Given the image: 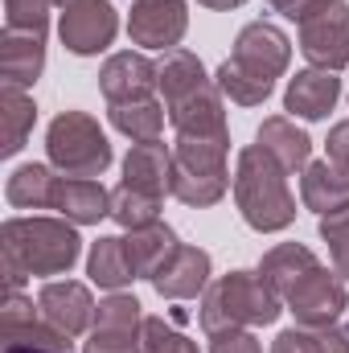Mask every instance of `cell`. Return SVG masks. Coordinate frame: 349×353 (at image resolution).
I'll list each match as a JSON object with an SVG mask.
<instances>
[{"instance_id": "obj_1", "label": "cell", "mask_w": 349, "mask_h": 353, "mask_svg": "<svg viewBox=\"0 0 349 353\" xmlns=\"http://www.w3.org/2000/svg\"><path fill=\"white\" fill-rule=\"evenodd\" d=\"M4 279L8 292H21L29 275H62L79 263L83 243L66 218H8L0 226Z\"/></svg>"}, {"instance_id": "obj_2", "label": "cell", "mask_w": 349, "mask_h": 353, "mask_svg": "<svg viewBox=\"0 0 349 353\" xmlns=\"http://www.w3.org/2000/svg\"><path fill=\"white\" fill-rule=\"evenodd\" d=\"M292 62V41L279 25L271 21H251L235 37V54L218 66L214 83L218 90L239 103V107H259L263 99L275 90V79Z\"/></svg>"}, {"instance_id": "obj_3", "label": "cell", "mask_w": 349, "mask_h": 353, "mask_svg": "<svg viewBox=\"0 0 349 353\" xmlns=\"http://www.w3.org/2000/svg\"><path fill=\"white\" fill-rule=\"evenodd\" d=\"M235 201L251 230L275 234L296 222V197L288 189V173L263 152L259 144H247L235 165Z\"/></svg>"}, {"instance_id": "obj_4", "label": "cell", "mask_w": 349, "mask_h": 353, "mask_svg": "<svg viewBox=\"0 0 349 353\" xmlns=\"http://www.w3.org/2000/svg\"><path fill=\"white\" fill-rule=\"evenodd\" d=\"M283 312V300L271 292V283L259 271H230L218 283L206 288L201 296V329L206 337L230 333V329H255V325H271Z\"/></svg>"}, {"instance_id": "obj_5", "label": "cell", "mask_w": 349, "mask_h": 353, "mask_svg": "<svg viewBox=\"0 0 349 353\" xmlns=\"http://www.w3.org/2000/svg\"><path fill=\"white\" fill-rule=\"evenodd\" d=\"M230 136L218 140H197V136H177L173 140V197L185 205H218L230 189Z\"/></svg>"}, {"instance_id": "obj_6", "label": "cell", "mask_w": 349, "mask_h": 353, "mask_svg": "<svg viewBox=\"0 0 349 353\" xmlns=\"http://www.w3.org/2000/svg\"><path fill=\"white\" fill-rule=\"evenodd\" d=\"M50 165L62 176H103L111 165V140L87 111H62L46 132Z\"/></svg>"}, {"instance_id": "obj_7", "label": "cell", "mask_w": 349, "mask_h": 353, "mask_svg": "<svg viewBox=\"0 0 349 353\" xmlns=\"http://www.w3.org/2000/svg\"><path fill=\"white\" fill-rule=\"evenodd\" d=\"M300 50L317 70H346L349 66V4L325 0L300 21Z\"/></svg>"}, {"instance_id": "obj_8", "label": "cell", "mask_w": 349, "mask_h": 353, "mask_svg": "<svg viewBox=\"0 0 349 353\" xmlns=\"http://www.w3.org/2000/svg\"><path fill=\"white\" fill-rule=\"evenodd\" d=\"M283 308L296 316L300 329H329V325H337V321L346 316L349 292H346V283H341L337 271L317 267V271H308V275L283 296Z\"/></svg>"}, {"instance_id": "obj_9", "label": "cell", "mask_w": 349, "mask_h": 353, "mask_svg": "<svg viewBox=\"0 0 349 353\" xmlns=\"http://www.w3.org/2000/svg\"><path fill=\"white\" fill-rule=\"evenodd\" d=\"M83 353H144V312L128 292H111L90 325V341Z\"/></svg>"}, {"instance_id": "obj_10", "label": "cell", "mask_w": 349, "mask_h": 353, "mask_svg": "<svg viewBox=\"0 0 349 353\" xmlns=\"http://www.w3.org/2000/svg\"><path fill=\"white\" fill-rule=\"evenodd\" d=\"M119 33V17L107 0H74L62 8V21H58V37L70 54L79 58H94L103 54Z\"/></svg>"}, {"instance_id": "obj_11", "label": "cell", "mask_w": 349, "mask_h": 353, "mask_svg": "<svg viewBox=\"0 0 349 353\" xmlns=\"http://www.w3.org/2000/svg\"><path fill=\"white\" fill-rule=\"evenodd\" d=\"M189 29V4L185 0H136L128 17V37L144 50L169 54L181 46Z\"/></svg>"}, {"instance_id": "obj_12", "label": "cell", "mask_w": 349, "mask_h": 353, "mask_svg": "<svg viewBox=\"0 0 349 353\" xmlns=\"http://www.w3.org/2000/svg\"><path fill=\"white\" fill-rule=\"evenodd\" d=\"M37 308H41V316L58 329V333H66L70 341L74 337H83L90 325H94V300H90V288L87 283H79V279H50L41 292H37Z\"/></svg>"}, {"instance_id": "obj_13", "label": "cell", "mask_w": 349, "mask_h": 353, "mask_svg": "<svg viewBox=\"0 0 349 353\" xmlns=\"http://www.w3.org/2000/svg\"><path fill=\"white\" fill-rule=\"evenodd\" d=\"M0 333H4V345H29V350L70 353V337L58 333V329L41 316V308H33V300L21 296V292H8L4 312H0Z\"/></svg>"}, {"instance_id": "obj_14", "label": "cell", "mask_w": 349, "mask_h": 353, "mask_svg": "<svg viewBox=\"0 0 349 353\" xmlns=\"http://www.w3.org/2000/svg\"><path fill=\"white\" fill-rule=\"evenodd\" d=\"M226 94L218 90V83H201L197 90H189L185 99L169 103V123H173L177 136H197V140H218V136H230L226 132Z\"/></svg>"}, {"instance_id": "obj_15", "label": "cell", "mask_w": 349, "mask_h": 353, "mask_svg": "<svg viewBox=\"0 0 349 353\" xmlns=\"http://www.w3.org/2000/svg\"><path fill=\"white\" fill-rule=\"evenodd\" d=\"M99 90L107 103H132V99H152L157 90V62H148L136 50L111 54L99 70Z\"/></svg>"}, {"instance_id": "obj_16", "label": "cell", "mask_w": 349, "mask_h": 353, "mask_svg": "<svg viewBox=\"0 0 349 353\" xmlns=\"http://www.w3.org/2000/svg\"><path fill=\"white\" fill-rule=\"evenodd\" d=\"M152 288H157L165 300H193V296H206V288H210V251L181 243L173 251V259L157 271Z\"/></svg>"}, {"instance_id": "obj_17", "label": "cell", "mask_w": 349, "mask_h": 353, "mask_svg": "<svg viewBox=\"0 0 349 353\" xmlns=\"http://www.w3.org/2000/svg\"><path fill=\"white\" fill-rule=\"evenodd\" d=\"M46 70V37L4 29L0 33V83L4 87H33Z\"/></svg>"}, {"instance_id": "obj_18", "label": "cell", "mask_w": 349, "mask_h": 353, "mask_svg": "<svg viewBox=\"0 0 349 353\" xmlns=\"http://www.w3.org/2000/svg\"><path fill=\"white\" fill-rule=\"evenodd\" d=\"M341 99V79L333 70H296V79L283 90V111L300 115V119H325Z\"/></svg>"}, {"instance_id": "obj_19", "label": "cell", "mask_w": 349, "mask_h": 353, "mask_svg": "<svg viewBox=\"0 0 349 353\" xmlns=\"http://www.w3.org/2000/svg\"><path fill=\"white\" fill-rule=\"evenodd\" d=\"M123 185L152 193V197L173 193V148H165L161 140L132 144V152L123 157Z\"/></svg>"}, {"instance_id": "obj_20", "label": "cell", "mask_w": 349, "mask_h": 353, "mask_svg": "<svg viewBox=\"0 0 349 353\" xmlns=\"http://www.w3.org/2000/svg\"><path fill=\"white\" fill-rule=\"evenodd\" d=\"M54 210L74 226H94L99 218H111V193L94 176H58Z\"/></svg>"}, {"instance_id": "obj_21", "label": "cell", "mask_w": 349, "mask_h": 353, "mask_svg": "<svg viewBox=\"0 0 349 353\" xmlns=\"http://www.w3.org/2000/svg\"><path fill=\"white\" fill-rule=\"evenodd\" d=\"M255 144H259L283 173H304V165H308V157H312V140H308L288 115H271V119H263L259 123V140H255Z\"/></svg>"}, {"instance_id": "obj_22", "label": "cell", "mask_w": 349, "mask_h": 353, "mask_svg": "<svg viewBox=\"0 0 349 353\" xmlns=\"http://www.w3.org/2000/svg\"><path fill=\"white\" fill-rule=\"evenodd\" d=\"M300 201L317 218H325L333 210H346L349 205V176L337 165H329V161H308L304 173H300Z\"/></svg>"}, {"instance_id": "obj_23", "label": "cell", "mask_w": 349, "mask_h": 353, "mask_svg": "<svg viewBox=\"0 0 349 353\" xmlns=\"http://www.w3.org/2000/svg\"><path fill=\"white\" fill-rule=\"evenodd\" d=\"M123 247H128V259H132V267H136V279H157V271L173 259V251L181 247V243H177L173 226L152 222V226L128 230Z\"/></svg>"}, {"instance_id": "obj_24", "label": "cell", "mask_w": 349, "mask_h": 353, "mask_svg": "<svg viewBox=\"0 0 349 353\" xmlns=\"http://www.w3.org/2000/svg\"><path fill=\"white\" fill-rule=\"evenodd\" d=\"M321 267V259L304 247V243H279V247H271L267 255H263L259 263V275L271 283V292L283 300L308 271H317Z\"/></svg>"}, {"instance_id": "obj_25", "label": "cell", "mask_w": 349, "mask_h": 353, "mask_svg": "<svg viewBox=\"0 0 349 353\" xmlns=\"http://www.w3.org/2000/svg\"><path fill=\"white\" fill-rule=\"evenodd\" d=\"M111 128L123 132L132 144H152L165 132V103L161 99H132V103H111L107 107Z\"/></svg>"}, {"instance_id": "obj_26", "label": "cell", "mask_w": 349, "mask_h": 353, "mask_svg": "<svg viewBox=\"0 0 349 353\" xmlns=\"http://www.w3.org/2000/svg\"><path fill=\"white\" fill-rule=\"evenodd\" d=\"M54 193H58V176L50 165H21L4 181V197L17 210H54Z\"/></svg>"}, {"instance_id": "obj_27", "label": "cell", "mask_w": 349, "mask_h": 353, "mask_svg": "<svg viewBox=\"0 0 349 353\" xmlns=\"http://www.w3.org/2000/svg\"><path fill=\"white\" fill-rule=\"evenodd\" d=\"M87 275L99 283V288H107V292H123V288L136 279V267H132V259H128V247H123V239L107 234V239L90 243Z\"/></svg>"}, {"instance_id": "obj_28", "label": "cell", "mask_w": 349, "mask_h": 353, "mask_svg": "<svg viewBox=\"0 0 349 353\" xmlns=\"http://www.w3.org/2000/svg\"><path fill=\"white\" fill-rule=\"evenodd\" d=\"M201 83H210V79H206V66H201L197 54H189V50L161 54V62H157V90H161L165 107L177 103V99H185L189 90H197Z\"/></svg>"}, {"instance_id": "obj_29", "label": "cell", "mask_w": 349, "mask_h": 353, "mask_svg": "<svg viewBox=\"0 0 349 353\" xmlns=\"http://www.w3.org/2000/svg\"><path fill=\"white\" fill-rule=\"evenodd\" d=\"M33 123H37V103H33L21 87L0 90V132H4V144H0V148H4V157H17V152L25 148Z\"/></svg>"}, {"instance_id": "obj_30", "label": "cell", "mask_w": 349, "mask_h": 353, "mask_svg": "<svg viewBox=\"0 0 349 353\" xmlns=\"http://www.w3.org/2000/svg\"><path fill=\"white\" fill-rule=\"evenodd\" d=\"M161 205H165V197L140 193V189H132V185H123V181H119V189H111V218H115L123 230H140V226L161 222Z\"/></svg>"}, {"instance_id": "obj_31", "label": "cell", "mask_w": 349, "mask_h": 353, "mask_svg": "<svg viewBox=\"0 0 349 353\" xmlns=\"http://www.w3.org/2000/svg\"><path fill=\"white\" fill-rule=\"evenodd\" d=\"M50 4L54 0H4V29H21V33L46 37V29H50Z\"/></svg>"}, {"instance_id": "obj_32", "label": "cell", "mask_w": 349, "mask_h": 353, "mask_svg": "<svg viewBox=\"0 0 349 353\" xmlns=\"http://www.w3.org/2000/svg\"><path fill=\"white\" fill-rule=\"evenodd\" d=\"M321 239L329 243V255H333V271L349 283V205L346 210H333L321 218Z\"/></svg>"}, {"instance_id": "obj_33", "label": "cell", "mask_w": 349, "mask_h": 353, "mask_svg": "<svg viewBox=\"0 0 349 353\" xmlns=\"http://www.w3.org/2000/svg\"><path fill=\"white\" fill-rule=\"evenodd\" d=\"M144 353H201L173 321L165 316H144Z\"/></svg>"}, {"instance_id": "obj_34", "label": "cell", "mask_w": 349, "mask_h": 353, "mask_svg": "<svg viewBox=\"0 0 349 353\" xmlns=\"http://www.w3.org/2000/svg\"><path fill=\"white\" fill-rule=\"evenodd\" d=\"M271 353H325V345H321V333L317 329H283L275 337Z\"/></svg>"}, {"instance_id": "obj_35", "label": "cell", "mask_w": 349, "mask_h": 353, "mask_svg": "<svg viewBox=\"0 0 349 353\" xmlns=\"http://www.w3.org/2000/svg\"><path fill=\"white\" fill-rule=\"evenodd\" d=\"M210 353H263V350H259V341H255V333L230 329V333L210 337Z\"/></svg>"}, {"instance_id": "obj_36", "label": "cell", "mask_w": 349, "mask_h": 353, "mask_svg": "<svg viewBox=\"0 0 349 353\" xmlns=\"http://www.w3.org/2000/svg\"><path fill=\"white\" fill-rule=\"evenodd\" d=\"M325 148H329V165H337V169L349 176V119H341V123L329 132Z\"/></svg>"}, {"instance_id": "obj_37", "label": "cell", "mask_w": 349, "mask_h": 353, "mask_svg": "<svg viewBox=\"0 0 349 353\" xmlns=\"http://www.w3.org/2000/svg\"><path fill=\"white\" fill-rule=\"evenodd\" d=\"M267 4H271L275 12H283L288 21H296V25H300V21H304L312 8H321L325 0H267Z\"/></svg>"}, {"instance_id": "obj_38", "label": "cell", "mask_w": 349, "mask_h": 353, "mask_svg": "<svg viewBox=\"0 0 349 353\" xmlns=\"http://www.w3.org/2000/svg\"><path fill=\"white\" fill-rule=\"evenodd\" d=\"M201 8H214V12H230V8H239V4H247V0H197Z\"/></svg>"}, {"instance_id": "obj_39", "label": "cell", "mask_w": 349, "mask_h": 353, "mask_svg": "<svg viewBox=\"0 0 349 353\" xmlns=\"http://www.w3.org/2000/svg\"><path fill=\"white\" fill-rule=\"evenodd\" d=\"M4 353H50V350H29V345H4Z\"/></svg>"}, {"instance_id": "obj_40", "label": "cell", "mask_w": 349, "mask_h": 353, "mask_svg": "<svg viewBox=\"0 0 349 353\" xmlns=\"http://www.w3.org/2000/svg\"><path fill=\"white\" fill-rule=\"evenodd\" d=\"M54 4H62V8H66V4H74V0H54Z\"/></svg>"}]
</instances>
